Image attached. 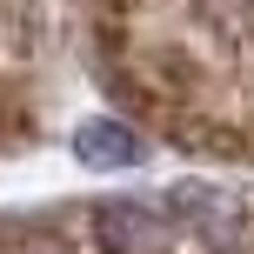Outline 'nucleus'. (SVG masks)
Segmentation results:
<instances>
[{"label": "nucleus", "instance_id": "obj_1", "mask_svg": "<svg viewBox=\"0 0 254 254\" xmlns=\"http://www.w3.org/2000/svg\"><path fill=\"white\" fill-rule=\"evenodd\" d=\"M74 147L87 154L94 167H127V161H140V140H134V127H121V121H80Z\"/></svg>", "mask_w": 254, "mask_h": 254}]
</instances>
